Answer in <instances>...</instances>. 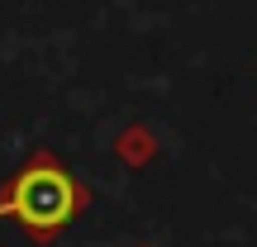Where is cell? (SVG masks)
<instances>
[{
  "instance_id": "3",
  "label": "cell",
  "mask_w": 257,
  "mask_h": 247,
  "mask_svg": "<svg viewBox=\"0 0 257 247\" xmlns=\"http://www.w3.org/2000/svg\"><path fill=\"white\" fill-rule=\"evenodd\" d=\"M138 247H148V242H138Z\"/></svg>"
},
{
  "instance_id": "2",
  "label": "cell",
  "mask_w": 257,
  "mask_h": 247,
  "mask_svg": "<svg viewBox=\"0 0 257 247\" xmlns=\"http://www.w3.org/2000/svg\"><path fill=\"white\" fill-rule=\"evenodd\" d=\"M114 157H119L124 166H148L157 157V138H153V128H143V124H128L119 138H114Z\"/></svg>"
},
{
  "instance_id": "1",
  "label": "cell",
  "mask_w": 257,
  "mask_h": 247,
  "mask_svg": "<svg viewBox=\"0 0 257 247\" xmlns=\"http://www.w3.org/2000/svg\"><path fill=\"white\" fill-rule=\"evenodd\" d=\"M91 209V185L62 166L53 147H34L19 171L0 181V219H15L29 242H53L67 233L76 214Z\"/></svg>"
}]
</instances>
